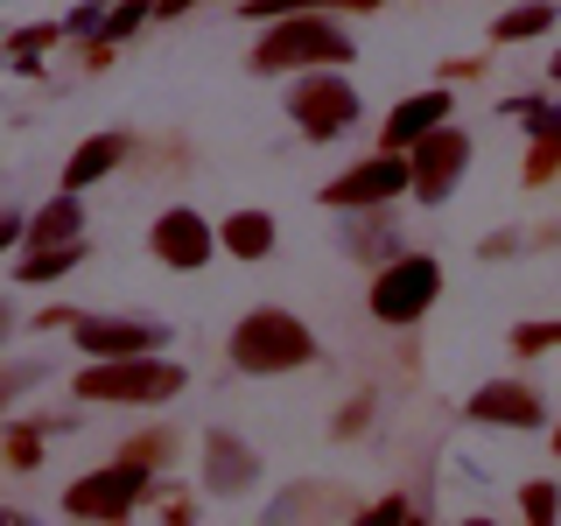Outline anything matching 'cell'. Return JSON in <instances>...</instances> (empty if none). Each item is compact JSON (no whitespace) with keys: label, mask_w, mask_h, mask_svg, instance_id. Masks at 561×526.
Segmentation results:
<instances>
[{"label":"cell","mask_w":561,"mask_h":526,"mask_svg":"<svg viewBox=\"0 0 561 526\" xmlns=\"http://www.w3.org/2000/svg\"><path fill=\"white\" fill-rule=\"evenodd\" d=\"M358 57V35H344L330 22V8H302V14H274L267 28L245 49V70L253 78H295V70H351Z\"/></svg>","instance_id":"6da1fadb"},{"label":"cell","mask_w":561,"mask_h":526,"mask_svg":"<svg viewBox=\"0 0 561 526\" xmlns=\"http://www.w3.org/2000/svg\"><path fill=\"white\" fill-rule=\"evenodd\" d=\"M225 358H232V373H245V379L309 373V365H316V330H309L295 309L260 302V309H245L239 323H232V338H225Z\"/></svg>","instance_id":"7a4b0ae2"},{"label":"cell","mask_w":561,"mask_h":526,"mask_svg":"<svg viewBox=\"0 0 561 526\" xmlns=\"http://www.w3.org/2000/svg\"><path fill=\"white\" fill-rule=\"evenodd\" d=\"M190 386V365L162 358V351H134V358H92L84 373H70V393L84 408H162Z\"/></svg>","instance_id":"3957f363"},{"label":"cell","mask_w":561,"mask_h":526,"mask_svg":"<svg viewBox=\"0 0 561 526\" xmlns=\"http://www.w3.org/2000/svg\"><path fill=\"white\" fill-rule=\"evenodd\" d=\"M435 295H443V260L435 253H393V260L373 267L365 309H373V323H386V330H414L421 316L435 309Z\"/></svg>","instance_id":"277c9868"},{"label":"cell","mask_w":561,"mask_h":526,"mask_svg":"<svg viewBox=\"0 0 561 526\" xmlns=\"http://www.w3.org/2000/svg\"><path fill=\"white\" fill-rule=\"evenodd\" d=\"M288 119H295V134H302V140H344L365 119V99H358V84H351L337 64H330V70H295Z\"/></svg>","instance_id":"5b68a950"},{"label":"cell","mask_w":561,"mask_h":526,"mask_svg":"<svg viewBox=\"0 0 561 526\" xmlns=\"http://www.w3.org/2000/svg\"><path fill=\"white\" fill-rule=\"evenodd\" d=\"M154 470H140L127 464V456H113V464H92L84 478H70L64 484V513L70 519H134L140 505L154 499Z\"/></svg>","instance_id":"8992f818"},{"label":"cell","mask_w":561,"mask_h":526,"mask_svg":"<svg viewBox=\"0 0 561 526\" xmlns=\"http://www.w3.org/2000/svg\"><path fill=\"white\" fill-rule=\"evenodd\" d=\"M463 175H470V134L456 119H443L435 134H421L408 148V197L414 204H449L463 190Z\"/></svg>","instance_id":"52a82bcc"},{"label":"cell","mask_w":561,"mask_h":526,"mask_svg":"<svg viewBox=\"0 0 561 526\" xmlns=\"http://www.w3.org/2000/svg\"><path fill=\"white\" fill-rule=\"evenodd\" d=\"M400 197H408V155H393V148L365 155V162H351L344 175H330L316 190V204H330V210H373V204H400Z\"/></svg>","instance_id":"ba28073f"},{"label":"cell","mask_w":561,"mask_h":526,"mask_svg":"<svg viewBox=\"0 0 561 526\" xmlns=\"http://www.w3.org/2000/svg\"><path fill=\"white\" fill-rule=\"evenodd\" d=\"M148 253L162 260L169 274H197L218 260V225L204 218V210H190V204H169L162 218L148 225Z\"/></svg>","instance_id":"9c48e42d"},{"label":"cell","mask_w":561,"mask_h":526,"mask_svg":"<svg viewBox=\"0 0 561 526\" xmlns=\"http://www.w3.org/2000/svg\"><path fill=\"white\" fill-rule=\"evenodd\" d=\"M478 428H505V435H526V428H548V393H540L534 379L505 373V379H484L478 393H470L463 408Z\"/></svg>","instance_id":"30bf717a"},{"label":"cell","mask_w":561,"mask_h":526,"mask_svg":"<svg viewBox=\"0 0 561 526\" xmlns=\"http://www.w3.org/2000/svg\"><path fill=\"white\" fill-rule=\"evenodd\" d=\"M84 358H134V351H169V323L162 316H92L84 309L70 323Z\"/></svg>","instance_id":"8fae6325"},{"label":"cell","mask_w":561,"mask_h":526,"mask_svg":"<svg viewBox=\"0 0 561 526\" xmlns=\"http://www.w3.org/2000/svg\"><path fill=\"white\" fill-rule=\"evenodd\" d=\"M260 484V449L239 428H204V491L210 499H239Z\"/></svg>","instance_id":"7c38bea8"},{"label":"cell","mask_w":561,"mask_h":526,"mask_svg":"<svg viewBox=\"0 0 561 526\" xmlns=\"http://www.w3.org/2000/svg\"><path fill=\"white\" fill-rule=\"evenodd\" d=\"M443 119H456V92H408L393 105V113L379 119V148H393V155H408L421 134H435Z\"/></svg>","instance_id":"4fadbf2b"},{"label":"cell","mask_w":561,"mask_h":526,"mask_svg":"<svg viewBox=\"0 0 561 526\" xmlns=\"http://www.w3.org/2000/svg\"><path fill=\"white\" fill-rule=\"evenodd\" d=\"M218 245H225V260H245V267L274 260V245H280V225H274V210H260V204H239V210H225V225H218Z\"/></svg>","instance_id":"5bb4252c"},{"label":"cell","mask_w":561,"mask_h":526,"mask_svg":"<svg viewBox=\"0 0 561 526\" xmlns=\"http://www.w3.org/2000/svg\"><path fill=\"white\" fill-rule=\"evenodd\" d=\"M127 155H134V134H119V127H105V134H84L78 140V155L64 162V190H92V183H105L113 169H127Z\"/></svg>","instance_id":"9a60e30c"},{"label":"cell","mask_w":561,"mask_h":526,"mask_svg":"<svg viewBox=\"0 0 561 526\" xmlns=\"http://www.w3.org/2000/svg\"><path fill=\"white\" fill-rule=\"evenodd\" d=\"M344 253L351 260H393L400 253V218H393V204H373V210H344Z\"/></svg>","instance_id":"2e32d148"},{"label":"cell","mask_w":561,"mask_h":526,"mask_svg":"<svg viewBox=\"0 0 561 526\" xmlns=\"http://www.w3.org/2000/svg\"><path fill=\"white\" fill-rule=\"evenodd\" d=\"M84 260H92V239H64V245H22V260H14V281H22V288H49V281L78 274Z\"/></svg>","instance_id":"e0dca14e"},{"label":"cell","mask_w":561,"mask_h":526,"mask_svg":"<svg viewBox=\"0 0 561 526\" xmlns=\"http://www.w3.org/2000/svg\"><path fill=\"white\" fill-rule=\"evenodd\" d=\"M561 22L554 0H519V8H499L491 14V49H513V43H534V35H548Z\"/></svg>","instance_id":"ac0fdd59"},{"label":"cell","mask_w":561,"mask_h":526,"mask_svg":"<svg viewBox=\"0 0 561 526\" xmlns=\"http://www.w3.org/2000/svg\"><path fill=\"white\" fill-rule=\"evenodd\" d=\"M64 239H84V204H78V190H64L57 204H43V210L22 225V245H64Z\"/></svg>","instance_id":"d6986e66"},{"label":"cell","mask_w":561,"mask_h":526,"mask_svg":"<svg viewBox=\"0 0 561 526\" xmlns=\"http://www.w3.org/2000/svg\"><path fill=\"white\" fill-rule=\"evenodd\" d=\"M309 513H358V505L344 499L337 484H295V491H280V499L267 505V519H309Z\"/></svg>","instance_id":"ffe728a7"},{"label":"cell","mask_w":561,"mask_h":526,"mask_svg":"<svg viewBox=\"0 0 561 526\" xmlns=\"http://www.w3.org/2000/svg\"><path fill=\"white\" fill-rule=\"evenodd\" d=\"M119 456L162 478V470H175V456H183V435H175V428H140V435H127V443H119Z\"/></svg>","instance_id":"44dd1931"},{"label":"cell","mask_w":561,"mask_h":526,"mask_svg":"<svg viewBox=\"0 0 561 526\" xmlns=\"http://www.w3.org/2000/svg\"><path fill=\"white\" fill-rule=\"evenodd\" d=\"M43 443H49L43 414H35V421H8V428H0V464H8V470H35V464H43Z\"/></svg>","instance_id":"7402d4cb"},{"label":"cell","mask_w":561,"mask_h":526,"mask_svg":"<svg viewBox=\"0 0 561 526\" xmlns=\"http://www.w3.org/2000/svg\"><path fill=\"white\" fill-rule=\"evenodd\" d=\"M43 379H49V365H43V358H14V365H0V421H8V414H14V400H28Z\"/></svg>","instance_id":"603a6c76"},{"label":"cell","mask_w":561,"mask_h":526,"mask_svg":"<svg viewBox=\"0 0 561 526\" xmlns=\"http://www.w3.org/2000/svg\"><path fill=\"white\" fill-rule=\"evenodd\" d=\"M373 414H379V393H373V386H358V393L330 414V435H337V443H358V435L373 428Z\"/></svg>","instance_id":"cb8c5ba5"},{"label":"cell","mask_w":561,"mask_h":526,"mask_svg":"<svg viewBox=\"0 0 561 526\" xmlns=\"http://www.w3.org/2000/svg\"><path fill=\"white\" fill-rule=\"evenodd\" d=\"M154 22V0H113V8H105V43H127V35H140Z\"/></svg>","instance_id":"d4e9b609"},{"label":"cell","mask_w":561,"mask_h":526,"mask_svg":"<svg viewBox=\"0 0 561 526\" xmlns=\"http://www.w3.org/2000/svg\"><path fill=\"white\" fill-rule=\"evenodd\" d=\"M519 519L554 526V519H561V484H548V478H526V484H519Z\"/></svg>","instance_id":"484cf974"},{"label":"cell","mask_w":561,"mask_h":526,"mask_svg":"<svg viewBox=\"0 0 561 526\" xmlns=\"http://www.w3.org/2000/svg\"><path fill=\"white\" fill-rule=\"evenodd\" d=\"M561 175V140H526V162H519V183L526 190H548Z\"/></svg>","instance_id":"4316f807"},{"label":"cell","mask_w":561,"mask_h":526,"mask_svg":"<svg viewBox=\"0 0 561 526\" xmlns=\"http://www.w3.org/2000/svg\"><path fill=\"white\" fill-rule=\"evenodd\" d=\"M561 344V316H548V323H519L513 330V351L519 358H540V351H554Z\"/></svg>","instance_id":"83f0119b"},{"label":"cell","mask_w":561,"mask_h":526,"mask_svg":"<svg viewBox=\"0 0 561 526\" xmlns=\"http://www.w3.org/2000/svg\"><path fill=\"white\" fill-rule=\"evenodd\" d=\"M302 8H337V0H239L245 22H274V14H302Z\"/></svg>","instance_id":"f1b7e54d"},{"label":"cell","mask_w":561,"mask_h":526,"mask_svg":"<svg viewBox=\"0 0 561 526\" xmlns=\"http://www.w3.org/2000/svg\"><path fill=\"white\" fill-rule=\"evenodd\" d=\"M105 8H113V0H84V8H70L64 43H84V35H99V28H105Z\"/></svg>","instance_id":"f546056e"},{"label":"cell","mask_w":561,"mask_h":526,"mask_svg":"<svg viewBox=\"0 0 561 526\" xmlns=\"http://www.w3.org/2000/svg\"><path fill=\"white\" fill-rule=\"evenodd\" d=\"M78 316H84V309H70V302H49V309H35V316H28V330H43V338H49V330H70Z\"/></svg>","instance_id":"4dcf8cb0"},{"label":"cell","mask_w":561,"mask_h":526,"mask_svg":"<svg viewBox=\"0 0 561 526\" xmlns=\"http://www.w3.org/2000/svg\"><path fill=\"white\" fill-rule=\"evenodd\" d=\"M519 245H526V239L513 232V225H505V232H484V239H478V260H513Z\"/></svg>","instance_id":"1f68e13d"},{"label":"cell","mask_w":561,"mask_h":526,"mask_svg":"<svg viewBox=\"0 0 561 526\" xmlns=\"http://www.w3.org/2000/svg\"><path fill=\"white\" fill-rule=\"evenodd\" d=\"M358 513H365V519H414V499H400V491H393V499H379V505H358Z\"/></svg>","instance_id":"d6a6232c"},{"label":"cell","mask_w":561,"mask_h":526,"mask_svg":"<svg viewBox=\"0 0 561 526\" xmlns=\"http://www.w3.org/2000/svg\"><path fill=\"white\" fill-rule=\"evenodd\" d=\"M22 210H14V204H0V253H14V245H22Z\"/></svg>","instance_id":"836d02e7"},{"label":"cell","mask_w":561,"mask_h":526,"mask_svg":"<svg viewBox=\"0 0 561 526\" xmlns=\"http://www.w3.org/2000/svg\"><path fill=\"white\" fill-rule=\"evenodd\" d=\"M463 78H484V57H456V64H443V84H463Z\"/></svg>","instance_id":"e575fe53"},{"label":"cell","mask_w":561,"mask_h":526,"mask_svg":"<svg viewBox=\"0 0 561 526\" xmlns=\"http://www.w3.org/2000/svg\"><path fill=\"white\" fill-rule=\"evenodd\" d=\"M162 519H175V526H183V519H197V505H190L183 491H175V499H162Z\"/></svg>","instance_id":"d590c367"},{"label":"cell","mask_w":561,"mask_h":526,"mask_svg":"<svg viewBox=\"0 0 561 526\" xmlns=\"http://www.w3.org/2000/svg\"><path fill=\"white\" fill-rule=\"evenodd\" d=\"M534 245H561V218H548V225H540V232H534Z\"/></svg>","instance_id":"8d00e7d4"},{"label":"cell","mask_w":561,"mask_h":526,"mask_svg":"<svg viewBox=\"0 0 561 526\" xmlns=\"http://www.w3.org/2000/svg\"><path fill=\"white\" fill-rule=\"evenodd\" d=\"M14 323H22V316H14L8 302H0V344H8V338H14Z\"/></svg>","instance_id":"74e56055"},{"label":"cell","mask_w":561,"mask_h":526,"mask_svg":"<svg viewBox=\"0 0 561 526\" xmlns=\"http://www.w3.org/2000/svg\"><path fill=\"white\" fill-rule=\"evenodd\" d=\"M337 8H351V14H373V8H386V0H337Z\"/></svg>","instance_id":"f35d334b"},{"label":"cell","mask_w":561,"mask_h":526,"mask_svg":"<svg viewBox=\"0 0 561 526\" xmlns=\"http://www.w3.org/2000/svg\"><path fill=\"white\" fill-rule=\"evenodd\" d=\"M548 78H554V84H561V49H554V64H548Z\"/></svg>","instance_id":"ab89813d"},{"label":"cell","mask_w":561,"mask_h":526,"mask_svg":"<svg viewBox=\"0 0 561 526\" xmlns=\"http://www.w3.org/2000/svg\"><path fill=\"white\" fill-rule=\"evenodd\" d=\"M548 443H554V456H561V428H554V435H548Z\"/></svg>","instance_id":"60d3db41"}]
</instances>
